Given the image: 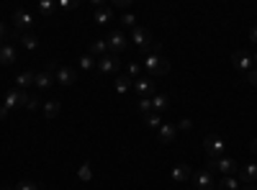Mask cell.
<instances>
[{
	"label": "cell",
	"instance_id": "8d00e7d4",
	"mask_svg": "<svg viewBox=\"0 0 257 190\" xmlns=\"http://www.w3.org/2000/svg\"><path fill=\"white\" fill-rule=\"evenodd\" d=\"M190 126H193V123H190V118H183V121H178L175 129H178V131H190Z\"/></svg>",
	"mask_w": 257,
	"mask_h": 190
},
{
	"label": "cell",
	"instance_id": "d6986e66",
	"mask_svg": "<svg viewBox=\"0 0 257 190\" xmlns=\"http://www.w3.org/2000/svg\"><path fill=\"white\" fill-rule=\"evenodd\" d=\"M167 108H170V98L165 93H155L152 95V111L155 113H165Z\"/></svg>",
	"mask_w": 257,
	"mask_h": 190
},
{
	"label": "cell",
	"instance_id": "d6a6232c",
	"mask_svg": "<svg viewBox=\"0 0 257 190\" xmlns=\"http://www.w3.org/2000/svg\"><path fill=\"white\" fill-rule=\"evenodd\" d=\"M80 6V0H59L57 3V8H62V11H75Z\"/></svg>",
	"mask_w": 257,
	"mask_h": 190
},
{
	"label": "cell",
	"instance_id": "e575fe53",
	"mask_svg": "<svg viewBox=\"0 0 257 190\" xmlns=\"http://www.w3.org/2000/svg\"><path fill=\"white\" fill-rule=\"evenodd\" d=\"M121 24H123V26H132V29H134V26H137V16H134L132 11H128V13H123V16H121Z\"/></svg>",
	"mask_w": 257,
	"mask_h": 190
},
{
	"label": "cell",
	"instance_id": "6da1fadb",
	"mask_svg": "<svg viewBox=\"0 0 257 190\" xmlns=\"http://www.w3.org/2000/svg\"><path fill=\"white\" fill-rule=\"evenodd\" d=\"M144 70H147V77H162L170 72V62L162 54H149L144 59Z\"/></svg>",
	"mask_w": 257,
	"mask_h": 190
},
{
	"label": "cell",
	"instance_id": "9c48e42d",
	"mask_svg": "<svg viewBox=\"0 0 257 190\" xmlns=\"http://www.w3.org/2000/svg\"><path fill=\"white\" fill-rule=\"evenodd\" d=\"M193 185H196L198 190H213L216 187V180H213V172H208L206 167L203 170H198V172H193Z\"/></svg>",
	"mask_w": 257,
	"mask_h": 190
},
{
	"label": "cell",
	"instance_id": "ab89813d",
	"mask_svg": "<svg viewBox=\"0 0 257 190\" xmlns=\"http://www.w3.org/2000/svg\"><path fill=\"white\" fill-rule=\"evenodd\" d=\"M249 39H252L254 44H257V26H252V29H249Z\"/></svg>",
	"mask_w": 257,
	"mask_h": 190
},
{
	"label": "cell",
	"instance_id": "60d3db41",
	"mask_svg": "<svg viewBox=\"0 0 257 190\" xmlns=\"http://www.w3.org/2000/svg\"><path fill=\"white\" fill-rule=\"evenodd\" d=\"M252 152H254V154H257V136H254V139H252Z\"/></svg>",
	"mask_w": 257,
	"mask_h": 190
},
{
	"label": "cell",
	"instance_id": "4316f807",
	"mask_svg": "<svg viewBox=\"0 0 257 190\" xmlns=\"http://www.w3.org/2000/svg\"><path fill=\"white\" fill-rule=\"evenodd\" d=\"M113 85H116V93H121V95H123V93H128V88L134 85V80H128L126 75H118Z\"/></svg>",
	"mask_w": 257,
	"mask_h": 190
},
{
	"label": "cell",
	"instance_id": "836d02e7",
	"mask_svg": "<svg viewBox=\"0 0 257 190\" xmlns=\"http://www.w3.org/2000/svg\"><path fill=\"white\" fill-rule=\"evenodd\" d=\"M13 190H39V182H31V180H21Z\"/></svg>",
	"mask_w": 257,
	"mask_h": 190
},
{
	"label": "cell",
	"instance_id": "ba28073f",
	"mask_svg": "<svg viewBox=\"0 0 257 190\" xmlns=\"http://www.w3.org/2000/svg\"><path fill=\"white\" fill-rule=\"evenodd\" d=\"M134 93L139 95V98H152L155 93H157V82L152 80V77H139V80H134Z\"/></svg>",
	"mask_w": 257,
	"mask_h": 190
},
{
	"label": "cell",
	"instance_id": "e0dca14e",
	"mask_svg": "<svg viewBox=\"0 0 257 190\" xmlns=\"http://www.w3.org/2000/svg\"><path fill=\"white\" fill-rule=\"evenodd\" d=\"M18 57L16 47L11 44V41H6V44H0V65H13Z\"/></svg>",
	"mask_w": 257,
	"mask_h": 190
},
{
	"label": "cell",
	"instance_id": "484cf974",
	"mask_svg": "<svg viewBox=\"0 0 257 190\" xmlns=\"http://www.w3.org/2000/svg\"><path fill=\"white\" fill-rule=\"evenodd\" d=\"M77 65H80V70L90 72V70H98V59H95V57H90V54H82Z\"/></svg>",
	"mask_w": 257,
	"mask_h": 190
},
{
	"label": "cell",
	"instance_id": "83f0119b",
	"mask_svg": "<svg viewBox=\"0 0 257 190\" xmlns=\"http://www.w3.org/2000/svg\"><path fill=\"white\" fill-rule=\"evenodd\" d=\"M137 111H139L142 116L152 113V98H139V100H137Z\"/></svg>",
	"mask_w": 257,
	"mask_h": 190
},
{
	"label": "cell",
	"instance_id": "2e32d148",
	"mask_svg": "<svg viewBox=\"0 0 257 190\" xmlns=\"http://www.w3.org/2000/svg\"><path fill=\"white\" fill-rule=\"evenodd\" d=\"M190 177H193V172H190L188 164H175L173 170H170V180L173 182H188Z\"/></svg>",
	"mask_w": 257,
	"mask_h": 190
},
{
	"label": "cell",
	"instance_id": "d4e9b609",
	"mask_svg": "<svg viewBox=\"0 0 257 190\" xmlns=\"http://www.w3.org/2000/svg\"><path fill=\"white\" fill-rule=\"evenodd\" d=\"M36 11H39V16L52 18V16H54V11H57V3H52V0H41V3L36 6Z\"/></svg>",
	"mask_w": 257,
	"mask_h": 190
},
{
	"label": "cell",
	"instance_id": "1f68e13d",
	"mask_svg": "<svg viewBox=\"0 0 257 190\" xmlns=\"http://www.w3.org/2000/svg\"><path fill=\"white\" fill-rule=\"evenodd\" d=\"M24 108H29V111H36V108H41V100H39V95L29 93V98H26V105H24Z\"/></svg>",
	"mask_w": 257,
	"mask_h": 190
},
{
	"label": "cell",
	"instance_id": "74e56055",
	"mask_svg": "<svg viewBox=\"0 0 257 190\" xmlns=\"http://www.w3.org/2000/svg\"><path fill=\"white\" fill-rule=\"evenodd\" d=\"M113 6H116V8H121V11H126V13H128V8H132V0H113Z\"/></svg>",
	"mask_w": 257,
	"mask_h": 190
},
{
	"label": "cell",
	"instance_id": "7bdbcfd3",
	"mask_svg": "<svg viewBox=\"0 0 257 190\" xmlns=\"http://www.w3.org/2000/svg\"><path fill=\"white\" fill-rule=\"evenodd\" d=\"M6 116H8V111H6V108H0V118H6Z\"/></svg>",
	"mask_w": 257,
	"mask_h": 190
},
{
	"label": "cell",
	"instance_id": "3957f363",
	"mask_svg": "<svg viewBox=\"0 0 257 190\" xmlns=\"http://www.w3.org/2000/svg\"><path fill=\"white\" fill-rule=\"evenodd\" d=\"M47 67L54 72V80L62 82L64 88H70V85H75V82H77V72L72 67H64V65H59V62H47Z\"/></svg>",
	"mask_w": 257,
	"mask_h": 190
},
{
	"label": "cell",
	"instance_id": "ee69618b",
	"mask_svg": "<svg viewBox=\"0 0 257 190\" xmlns=\"http://www.w3.org/2000/svg\"><path fill=\"white\" fill-rule=\"evenodd\" d=\"M252 62H254V67H257V54H254V59H252Z\"/></svg>",
	"mask_w": 257,
	"mask_h": 190
},
{
	"label": "cell",
	"instance_id": "603a6c76",
	"mask_svg": "<svg viewBox=\"0 0 257 190\" xmlns=\"http://www.w3.org/2000/svg\"><path fill=\"white\" fill-rule=\"evenodd\" d=\"M216 187H219V190H242V182L234 177V175H229V177H221V180L216 182Z\"/></svg>",
	"mask_w": 257,
	"mask_h": 190
},
{
	"label": "cell",
	"instance_id": "f1b7e54d",
	"mask_svg": "<svg viewBox=\"0 0 257 190\" xmlns=\"http://www.w3.org/2000/svg\"><path fill=\"white\" fill-rule=\"evenodd\" d=\"M126 77H128V80H139V77H142V65H137V62H128V65H126Z\"/></svg>",
	"mask_w": 257,
	"mask_h": 190
},
{
	"label": "cell",
	"instance_id": "ffe728a7",
	"mask_svg": "<svg viewBox=\"0 0 257 190\" xmlns=\"http://www.w3.org/2000/svg\"><path fill=\"white\" fill-rule=\"evenodd\" d=\"M34 77H36V72H31V70H26V72H18V77H16V88H18V90H26V88H31V85H34Z\"/></svg>",
	"mask_w": 257,
	"mask_h": 190
},
{
	"label": "cell",
	"instance_id": "7402d4cb",
	"mask_svg": "<svg viewBox=\"0 0 257 190\" xmlns=\"http://www.w3.org/2000/svg\"><path fill=\"white\" fill-rule=\"evenodd\" d=\"M90 57H105V54H108V44H105V39H95L93 41V44H90V52H88Z\"/></svg>",
	"mask_w": 257,
	"mask_h": 190
},
{
	"label": "cell",
	"instance_id": "b9f144b4",
	"mask_svg": "<svg viewBox=\"0 0 257 190\" xmlns=\"http://www.w3.org/2000/svg\"><path fill=\"white\" fill-rule=\"evenodd\" d=\"M242 190H257V185H242Z\"/></svg>",
	"mask_w": 257,
	"mask_h": 190
},
{
	"label": "cell",
	"instance_id": "cb8c5ba5",
	"mask_svg": "<svg viewBox=\"0 0 257 190\" xmlns=\"http://www.w3.org/2000/svg\"><path fill=\"white\" fill-rule=\"evenodd\" d=\"M18 41H21V47L24 49H29V52H34L36 47H39V39L29 31V34H18Z\"/></svg>",
	"mask_w": 257,
	"mask_h": 190
},
{
	"label": "cell",
	"instance_id": "52a82bcc",
	"mask_svg": "<svg viewBox=\"0 0 257 190\" xmlns=\"http://www.w3.org/2000/svg\"><path fill=\"white\" fill-rule=\"evenodd\" d=\"M105 44H108V54H121L128 47V36L123 31H111L108 39H105Z\"/></svg>",
	"mask_w": 257,
	"mask_h": 190
},
{
	"label": "cell",
	"instance_id": "7a4b0ae2",
	"mask_svg": "<svg viewBox=\"0 0 257 190\" xmlns=\"http://www.w3.org/2000/svg\"><path fill=\"white\" fill-rule=\"evenodd\" d=\"M208 172H221V177H229V175H237L239 164L234 162L231 157H219V159H208Z\"/></svg>",
	"mask_w": 257,
	"mask_h": 190
},
{
	"label": "cell",
	"instance_id": "f546056e",
	"mask_svg": "<svg viewBox=\"0 0 257 190\" xmlns=\"http://www.w3.org/2000/svg\"><path fill=\"white\" fill-rule=\"evenodd\" d=\"M144 123L149 126V129H160V126H162V113H149V116H144Z\"/></svg>",
	"mask_w": 257,
	"mask_h": 190
},
{
	"label": "cell",
	"instance_id": "8992f818",
	"mask_svg": "<svg viewBox=\"0 0 257 190\" xmlns=\"http://www.w3.org/2000/svg\"><path fill=\"white\" fill-rule=\"evenodd\" d=\"M123 67V62L118 59V54H105L98 59V72L100 75H116Z\"/></svg>",
	"mask_w": 257,
	"mask_h": 190
},
{
	"label": "cell",
	"instance_id": "4dcf8cb0",
	"mask_svg": "<svg viewBox=\"0 0 257 190\" xmlns=\"http://www.w3.org/2000/svg\"><path fill=\"white\" fill-rule=\"evenodd\" d=\"M77 177H80L82 182H90V180H93V170H90V162L80 164V170H77Z\"/></svg>",
	"mask_w": 257,
	"mask_h": 190
},
{
	"label": "cell",
	"instance_id": "4fadbf2b",
	"mask_svg": "<svg viewBox=\"0 0 257 190\" xmlns=\"http://www.w3.org/2000/svg\"><path fill=\"white\" fill-rule=\"evenodd\" d=\"M93 18H95V24L105 26L108 21H113V6H108V3H100V6H95Z\"/></svg>",
	"mask_w": 257,
	"mask_h": 190
},
{
	"label": "cell",
	"instance_id": "f6af8a7d",
	"mask_svg": "<svg viewBox=\"0 0 257 190\" xmlns=\"http://www.w3.org/2000/svg\"><path fill=\"white\" fill-rule=\"evenodd\" d=\"M3 190H13V187H3Z\"/></svg>",
	"mask_w": 257,
	"mask_h": 190
},
{
	"label": "cell",
	"instance_id": "30bf717a",
	"mask_svg": "<svg viewBox=\"0 0 257 190\" xmlns=\"http://www.w3.org/2000/svg\"><path fill=\"white\" fill-rule=\"evenodd\" d=\"M231 65H234V70H237V72H244L247 75L254 67V62H252V57L247 52H231Z\"/></svg>",
	"mask_w": 257,
	"mask_h": 190
},
{
	"label": "cell",
	"instance_id": "ac0fdd59",
	"mask_svg": "<svg viewBox=\"0 0 257 190\" xmlns=\"http://www.w3.org/2000/svg\"><path fill=\"white\" fill-rule=\"evenodd\" d=\"M18 105H21V90H18V88H11V90L6 93V103H3V108L11 113L13 108H18Z\"/></svg>",
	"mask_w": 257,
	"mask_h": 190
},
{
	"label": "cell",
	"instance_id": "d590c367",
	"mask_svg": "<svg viewBox=\"0 0 257 190\" xmlns=\"http://www.w3.org/2000/svg\"><path fill=\"white\" fill-rule=\"evenodd\" d=\"M8 39H11V31L6 29V24H3V21H0V44H6Z\"/></svg>",
	"mask_w": 257,
	"mask_h": 190
},
{
	"label": "cell",
	"instance_id": "7c38bea8",
	"mask_svg": "<svg viewBox=\"0 0 257 190\" xmlns=\"http://www.w3.org/2000/svg\"><path fill=\"white\" fill-rule=\"evenodd\" d=\"M34 85H36L39 90H49V88L54 85V72H52L49 67H44L41 72H36V77H34Z\"/></svg>",
	"mask_w": 257,
	"mask_h": 190
},
{
	"label": "cell",
	"instance_id": "277c9868",
	"mask_svg": "<svg viewBox=\"0 0 257 190\" xmlns=\"http://www.w3.org/2000/svg\"><path fill=\"white\" fill-rule=\"evenodd\" d=\"M203 149H206L208 159H219V157H224V152H226V141H224L221 136H216V134H208V136L203 139Z\"/></svg>",
	"mask_w": 257,
	"mask_h": 190
},
{
	"label": "cell",
	"instance_id": "f35d334b",
	"mask_svg": "<svg viewBox=\"0 0 257 190\" xmlns=\"http://www.w3.org/2000/svg\"><path fill=\"white\" fill-rule=\"evenodd\" d=\"M247 80L252 82V88H257V67H252V70L247 72Z\"/></svg>",
	"mask_w": 257,
	"mask_h": 190
},
{
	"label": "cell",
	"instance_id": "5b68a950",
	"mask_svg": "<svg viewBox=\"0 0 257 190\" xmlns=\"http://www.w3.org/2000/svg\"><path fill=\"white\" fill-rule=\"evenodd\" d=\"M13 24H16V31H18V34H29V29L34 26V16H31V11H26V8H16V11H13Z\"/></svg>",
	"mask_w": 257,
	"mask_h": 190
},
{
	"label": "cell",
	"instance_id": "5bb4252c",
	"mask_svg": "<svg viewBox=\"0 0 257 190\" xmlns=\"http://www.w3.org/2000/svg\"><path fill=\"white\" fill-rule=\"evenodd\" d=\"M175 136H178L175 123H162L160 129H157V139H160V144H173Z\"/></svg>",
	"mask_w": 257,
	"mask_h": 190
},
{
	"label": "cell",
	"instance_id": "44dd1931",
	"mask_svg": "<svg viewBox=\"0 0 257 190\" xmlns=\"http://www.w3.org/2000/svg\"><path fill=\"white\" fill-rule=\"evenodd\" d=\"M41 111H44L47 118H57L59 111H62V100H47L44 105H41Z\"/></svg>",
	"mask_w": 257,
	"mask_h": 190
},
{
	"label": "cell",
	"instance_id": "9a60e30c",
	"mask_svg": "<svg viewBox=\"0 0 257 190\" xmlns=\"http://www.w3.org/2000/svg\"><path fill=\"white\" fill-rule=\"evenodd\" d=\"M132 41L142 49V47H147L149 41H152V34H149V29H144V26H134L132 29Z\"/></svg>",
	"mask_w": 257,
	"mask_h": 190
},
{
	"label": "cell",
	"instance_id": "8fae6325",
	"mask_svg": "<svg viewBox=\"0 0 257 190\" xmlns=\"http://www.w3.org/2000/svg\"><path fill=\"white\" fill-rule=\"evenodd\" d=\"M237 172H239L237 180L242 185H257V164H242Z\"/></svg>",
	"mask_w": 257,
	"mask_h": 190
}]
</instances>
